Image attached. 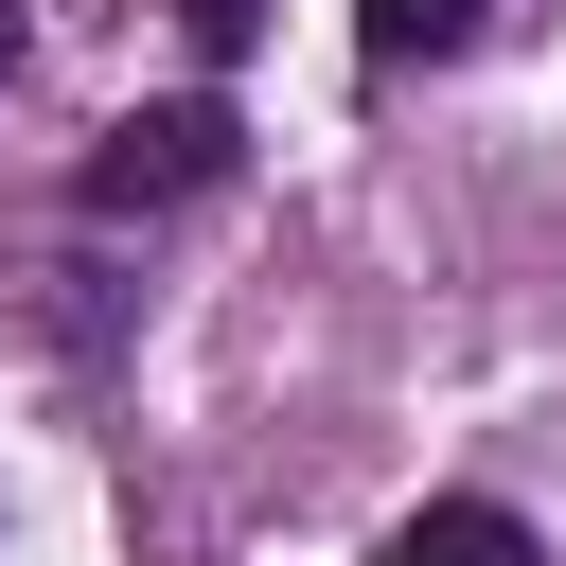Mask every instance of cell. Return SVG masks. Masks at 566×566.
Returning <instances> with one entry per match:
<instances>
[{"label":"cell","instance_id":"2","mask_svg":"<svg viewBox=\"0 0 566 566\" xmlns=\"http://www.w3.org/2000/svg\"><path fill=\"white\" fill-rule=\"evenodd\" d=\"M389 566H548V548H531V513H495V495H424V513L389 531Z\"/></svg>","mask_w":566,"mask_h":566},{"label":"cell","instance_id":"3","mask_svg":"<svg viewBox=\"0 0 566 566\" xmlns=\"http://www.w3.org/2000/svg\"><path fill=\"white\" fill-rule=\"evenodd\" d=\"M478 18L495 0H354V53L371 71H442V53H478Z\"/></svg>","mask_w":566,"mask_h":566},{"label":"cell","instance_id":"4","mask_svg":"<svg viewBox=\"0 0 566 566\" xmlns=\"http://www.w3.org/2000/svg\"><path fill=\"white\" fill-rule=\"evenodd\" d=\"M177 18H195V53H248L265 35V0H177Z\"/></svg>","mask_w":566,"mask_h":566},{"label":"cell","instance_id":"5","mask_svg":"<svg viewBox=\"0 0 566 566\" xmlns=\"http://www.w3.org/2000/svg\"><path fill=\"white\" fill-rule=\"evenodd\" d=\"M0 71H18V0H0Z\"/></svg>","mask_w":566,"mask_h":566},{"label":"cell","instance_id":"1","mask_svg":"<svg viewBox=\"0 0 566 566\" xmlns=\"http://www.w3.org/2000/svg\"><path fill=\"white\" fill-rule=\"evenodd\" d=\"M230 159H248V124H230L212 88H177V106H124V124L88 142L71 195H88V212H177V195H212Z\"/></svg>","mask_w":566,"mask_h":566}]
</instances>
